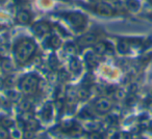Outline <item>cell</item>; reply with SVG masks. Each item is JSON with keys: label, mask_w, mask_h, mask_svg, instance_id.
Segmentation results:
<instances>
[{"label": "cell", "mask_w": 152, "mask_h": 139, "mask_svg": "<svg viewBox=\"0 0 152 139\" xmlns=\"http://www.w3.org/2000/svg\"><path fill=\"white\" fill-rule=\"evenodd\" d=\"M36 49H37L36 44L30 38H25V40L20 41L16 45V48H15V55L17 61L19 63H21V64L26 63L31 58L32 55L34 54Z\"/></svg>", "instance_id": "6da1fadb"}, {"label": "cell", "mask_w": 152, "mask_h": 139, "mask_svg": "<svg viewBox=\"0 0 152 139\" xmlns=\"http://www.w3.org/2000/svg\"><path fill=\"white\" fill-rule=\"evenodd\" d=\"M39 85V78L34 74H28L20 82V89L25 95H31L37 90Z\"/></svg>", "instance_id": "7a4b0ae2"}, {"label": "cell", "mask_w": 152, "mask_h": 139, "mask_svg": "<svg viewBox=\"0 0 152 139\" xmlns=\"http://www.w3.org/2000/svg\"><path fill=\"white\" fill-rule=\"evenodd\" d=\"M65 18L69 21V23L71 24L74 28H76V29L83 28L86 23L85 17H83V15H80V14H77V13L67 14Z\"/></svg>", "instance_id": "3957f363"}, {"label": "cell", "mask_w": 152, "mask_h": 139, "mask_svg": "<svg viewBox=\"0 0 152 139\" xmlns=\"http://www.w3.org/2000/svg\"><path fill=\"white\" fill-rule=\"evenodd\" d=\"M96 40H97V35L95 33H93V32H91V33L83 34L81 38H79L78 44L80 47H89L95 44Z\"/></svg>", "instance_id": "277c9868"}, {"label": "cell", "mask_w": 152, "mask_h": 139, "mask_svg": "<svg viewBox=\"0 0 152 139\" xmlns=\"http://www.w3.org/2000/svg\"><path fill=\"white\" fill-rule=\"evenodd\" d=\"M95 108L100 113H106V112L110 111V108H112V104H110V102L108 101V100L102 98V99H99L95 103Z\"/></svg>", "instance_id": "5b68a950"}, {"label": "cell", "mask_w": 152, "mask_h": 139, "mask_svg": "<svg viewBox=\"0 0 152 139\" xmlns=\"http://www.w3.org/2000/svg\"><path fill=\"white\" fill-rule=\"evenodd\" d=\"M95 9L98 14L103 15V16H112L113 14H114V11H113L112 7H110L106 4H103V3H98V4H96Z\"/></svg>", "instance_id": "8992f818"}, {"label": "cell", "mask_w": 152, "mask_h": 139, "mask_svg": "<svg viewBox=\"0 0 152 139\" xmlns=\"http://www.w3.org/2000/svg\"><path fill=\"white\" fill-rule=\"evenodd\" d=\"M34 33L39 36H43L44 34H46L47 32H49L50 30V27L47 23H38L34 25Z\"/></svg>", "instance_id": "52a82bcc"}, {"label": "cell", "mask_w": 152, "mask_h": 139, "mask_svg": "<svg viewBox=\"0 0 152 139\" xmlns=\"http://www.w3.org/2000/svg\"><path fill=\"white\" fill-rule=\"evenodd\" d=\"M31 16L28 12L26 11H19L17 13V21L20 24H27L30 22Z\"/></svg>", "instance_id": "ba28073f"}, {"label": "cell", "mask_w": 152, "mask_h": 139, "mask_svg": "<svg viewBox=\"0 0 152 139\" xmlns=\"http://www.w3.org/2000/svg\"><path fill=\"white\" fill-rule=\"evenodd\" d=\"M94 50H95V52L97 53L98 55H102L103 53L106 52V50H107V47H106V44L105 43H97V44L95 45V47H94Z\"/></svg>", "instance_id": "9c48e42d"}, {"label": "cell", "mask_w": 152, "mask_h": 139, "mask_svg": "<svg viewBox=\"0 0 152 139\" xmlns=\"http://www.w3.org/2000/svg\"><path fill=\"white\" fill-rule=\"evenodd\" d=\"M126 5H127V7L132 12L137 11L140 7V3L137 0H126Z\"/></svg>", "instance_id": "30bf717a"}, {"label": "cell", "mask_w": 152, "mask_h": 139, "mask_svg": "<svg viewBox=\"0 0 152 139\" xmlns=\"http://www.w3.org/2000/svg\"><path fill=\"white\" fill-rule=\"evenodd\" d=\"M71 69H72V71H73V72H75V73H79V72H80L81 64H80V62H79L78 59H76V58L72 59V61H71Z\"/></svg>", "instance_id": "8fae6325"}, {"label": "cell", "mask_w": 152, "mask_h": 139, "mask_svg": "<svg viewBox=\"0 0 152 139\" xmlns=\"http://www.w3.org/2000/svg\"><path fill=\"white\" fill-rule=\"evenodd\" d=\"M118 50L120 53H126L129 50V44L126 41H121L118 45Z\"/></svg>", "instance_id": "7c38bea8"}, {"label": "cell", "mask_w": 152, "mask_h": 139, "mask_svg": "<svg viewBox=\"0 0 152 139\" xmlns=\"http://www.w3.org/2000/svg\"><path fill=\"white\" fill-rule=\"evenodd\" d=\"M49 44H50V46L52 47V48H57V47L61 45V41H59V38H57V36H51L50 40H49Z\"/></svg>", "instance_id": "4fadbf2b"}, {"label": "cell", "mask_w": 152, "mask_h": 139, "mask_svg": "<svg viewBox=\"0 0 152 139\" xmlns=\"http://www.w3.org/2000/svg\"><path fill=\"white\" fill-rule=\"evenodd\" d=\"M78 97L83 100L87 99V98L89 97V90H87V89H85V88L80 89V90L78 91Z\"/></svg>", "instance_id": "5bb4252c"}, {"label": "cell", "mask_w": 152, "mask_h": 139, "mask_svg": "<svg viewBox=\"0 0 152 139\" xmlns=\"http://www.w3.org/2000/svg\"><path fill=\"white\" fill-rule=\"evenodd\" d=\"M65 50H66V52L70 53V54H74V52H75V48H74V46L71 44H68L67 46L65 47Z\"/></svg>", "instance_id": "9a60e30c"}, {"label": "cell", "mask_w": 152, "mask_h": 139, "mask_svg": "<svg viewBox=\"0 0 152 139\" xmlns=\"http://www.w3.org/2000/svg\"><path fill=\"white\" fill-rule=\"evenodd\" d=\"M0 139H9V134L3 128H0Z\"/></svg>", "instance_id": "2e32d148"}, {"label": "cell", "mask_w": 152, "mask_h": 139, "mask_svg": "<svg viewBox=\"0 0 152 139\" xmlns=\"http://www.w3.org/2000/svg\"><path fill=\"white\" fill-rule=\"evenodd\" d=\"M3 67H4L5 69L7 70V71H9V70H11V69H12V63L10 62L9 60H5L4 62H3Z\"/></svg>", "instance_id": "e0dca14e"}, {"label": "cell", "mask_w": 152, "mask_h": 139, "mask_svg": "<svg viewBox=\"0 0 152 139\" xmlns=\"http://www.w3.org/2000/svg\"><path fill=\"white\" fill-rule=\"evenodd\" d=\"M106 1H108V2H118L119 0H106Z\"/></svg>", "instance_id": "ac0fdd59"}, {"label": "cell", "mask_w": 152, "mask_h": 139, "mask_svg": "<svg viewBox=\"0 0 152 139\" xmlns=\"http://www.w3.org/2000/svg\"><path fill=\"white\" fill-rule=\"evenodd\" d=\"M150 110H151V111H152V103L150 104Z\"/></svg>", "instance_id": "d6986e66"}, {"label": "cell", "mask_w": 152, "mask_h": 139, "mask_svg": "<svg viewBox=\"0 0 152 139\" xmlns=\"http://www.w3.org/2000/svg\"><path fill=\"white\" fill-rule=\"evenodd\" d=\"M151 128H152V122H151Z\"/></svg>", "instance_id": "ffe728a7"}, {"label": "cell", "mask_w": 152, "mask_h": 139, "mask_svg": "<svg viewBox=\"0 0 152 139\" xmlns=\"http://www.w3.org/2000/svg\"><path fill=\"white\" fill-rule=\"evenodd\" d=\"M16 1H19V0H16Z\"/></svg>", "instance_id": "44dd1931"}]
</instances>
